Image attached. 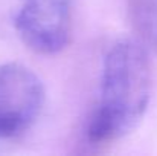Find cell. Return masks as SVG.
Instances as JSON below:
<instances>
[{
  "label": "cell",
  "mask_w": 157,
  "mask_h": 156,
  "mask_svg": "<svg viewBox=\"0 0 157 156\" xmlns=\"http://www.w3.org/2000/svg\"><path fill=\"white\" fill-rule=\"evenodd\" d=\"M153 86L151 63L140 42L121 40L105 54L99 81V97L84 139L99 149L128 135L142 119Z\"/></svg>",
  "instance_id": "obj_1"
},
{
  "label": "cell",
  "mask_w": 157,
  "mask_h": 156,
  "mask_svg": "<svg viewBox=\"0 0 157 156\" xmlns=\"http://www.w3.org/2000/svg\"><path fill=\"white\" fill-rule=\"evenodd\" d=\"M44 86L38 75L20 64H0V139L28 132L44 106Z\"/></svg>",
  "instance_id": "obj_2"
},
{
  "label": "cell",
  "mask_w": 157,
  "mask_h": 156,
  "mask_svg": "<svg viewBox=\"0 0 157 156\" xmlns=\"http://www.w3.org/2000/svg\"><path fill=\"white\" fill-rule=\"evenodd\" d=\"M14 26L23 45L32 52L56 55L70 43V0H23Z\"/></svg>",
  "instance_id": "obj_3"
},
{
  "label": "cell",
  "mask_w": 157,
  "mask_h": 156,
  "mask_svg": "<svg viewBox=\"0 0 157 156\" xmlns=\"http://www.w3.org/2000/svg\"><path fill=\"white\" fill-rule=\"evenodd\" d=\"M127 14L139 42L157 52V0H127Z\"/></svg>",
  "instance_id": "obj_4"
}]
</instances>
